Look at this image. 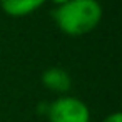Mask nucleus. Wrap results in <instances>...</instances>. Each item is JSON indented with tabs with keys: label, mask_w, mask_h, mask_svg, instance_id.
Returning a JSON list of instances; mask_svg holds the SVG:
<instances>
[{
	"label": "nucleus",
	"mask_w": 122,
	"mask_h": 122,
	"mask_svg": "<svg viewBox=\"0 0 122 122\" xmlns=\"http://www.w3.org/2000/svg\"><path fill=\"white\" fill-rule=\"evenodd\" d=\"M40 82L47 90H50L54 94H59V95L67 94L70 90V87H72V77L62 67H49V69H45L42 72Z\"/></svg>",
	"instance_id": "nucleus-3"
},
{
	"label": "nucleus",
	"mask_w": 122,
	"mask_h": 122,
	"mask_svg": "<svg viewBox=\"0 0 122 122\" xmlns=\"http://www.w3.org/2000/svg\"><path fill=\"white\" fill-rule=\"evenodd\" d=\"M45 115L49 122H90L89 105L75 95H59L47 102Z\"/></svg>",
	"instance_id": "nucleus-2"
},
{
	"label": "nucleus",
	"mask_w": 122,
	"mask_h": 122,
	"mask_svg": "<svg viewBox=\"0 0 122 122\" xmlns=\"http://www.w3.org/2000/svg\"><path fill=\"white\" fill-rule=\"evenodd\" d=\"M102 5L99 0H69L55 7L52 17L57 29L70 37H80L92 32L102 20Z\"/></svg>",
	"instance_id": "nucleus-1"
},
{
	"label": "nucleus",
	"mask_w": 122,
	"mask_h": 122,
	"mask_svg": "<svg viewBox=\"0 0 122 122\" xmlns=\"http://www.w3.org/2000/svg\"><path fill=\"white\" fill-rule=\"evenodd\" d=\"M102 122H122V114L117 110V112H112V114H109Z\"/></svg>",
	"instance_id": "nucleus-5"
},
{
	"label": "nucleus",
	"mask_w": 122,
	"mask_h": 122,
	"mask_svg": "<svg viewBox=\"0 0 122 122\" xmlns=\"http://www.w3.org/2000/svg\"><path fill=\"white\" fill-rule=\"evenodd\" d=\"M47 2H52L55 7H59V5H62V4H65V2H69V0H47Z\"/></svg>",
	"instance_id": "nucleus-6"
},
{
	"label": "nucleus",
	"mask_w": 122,
	"mask_h": 122,
	"mask_svg": "<svg viewBox=\"0 0 122 122\" xmlns=\"http://www.w3.org/2000/svg\"><path fill=\"white\" fill-rule=\"evenodd\" d=\"M45 2L47 0H0V7L9 17L20 19L37 12Z\"/></svg>",
	"instance_id": "nucleus-4"
}]
</instances>
